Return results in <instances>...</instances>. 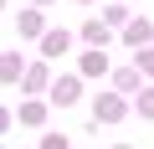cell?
<instances>
[{"instance_id":"3","label":"cell","mask_w":154,"mask_h":149,"mask_svg":"<svg viewBox=\"0 0 154 149\" xmlns=\"http://www.w3.org/2000/svg\"><path fill=\"white\" fill-rule=\"evenodd\" d=\"M67 51H72L67 31H41V57H67Z\"/></svg>"},{"instance_id":"16","label":"cell","mask_w":154,"mask_h":149,"mask_svg":"<svg viewBox=\"0 0 154 149\" xmlns=\"http://www.w3.org/2000/svg\"><path fill=\"white\" fill-rule=\"evenodd\" d=\"M5 129H11V113H5V108H0V134H5Z\"/></svg>"},{"instance_id":"14","label":"cell","mask_w":154,"mask_h":149,"mask_svg":"<svg viewBox=\"0 0 154 149\" xmlns=\"http://www.w3.org/2000/svg\"><path fill=\"white\" fill-rule=\"evenodd\" d=\"M134 108H139V113H144V118H154V88H144V93H139V103H134Z\"/></svg>"},{"instance_id":"1","label":"cell","mask_w":154,"mask_h":149,"mask_svg":"<svg viewBox=\"0 0 154 149\" xmlns=\"http://www.w3.org/2000/svg\"><path fill=\"white\" fill-rule=\"evenodd\" d=\"M123 113H128V108H123L118 93H98V98H93V118H98V123H118Z\"/></svg>"},{"instance_id":"2","label":"cell","mask_w":154,"mask_h":149,"mask_svg":"<svg viewBox=\"0 0 154 149\" xmlns=\"http://www.w3.org/2000/svg\"><path fill=\"white\" fill-rule=\"evenodd\" d=\"M77 98H82V77H57V82H51V103L67 108V103H77Z\"/></svg>"},{"instance_id":"18","label":"cell","mask_w":154,"mask_h":149,"mask_svg":"<svg viewBox=\"0 0 154 149\" xmlns=\"http://www.w3.org/2000/svg\"><path fill=\"white\" fill-rule=\"evenodd\" d=\"M118 149H128V144H118Z\"/></svg>"},{"instance_id":"15","label":"cell","mask_w":154,"mask_h":149,"mask_svg":"<svg viewBox=\"0 0 154 149\" xmlns=\"http://www.w3.org/2000/svg\"><path fill=\"white\" fill-rule=\"evenodd\" d=\"M67 144H72L67 134H46V139H41V149H67Z\"/></svg>"},{"instance_id":"19","label":"cell","mask_w":154,"mask_h":149,"mask_svg":"<svg viewBox=\"0 0 154 149\" xmlns=\"http://www.w3.org/2000/svg\"><path fill=\"white\" fill-rule=\"evenodd\" d=\"M0 5H5V0H0Z\"/></svg>"},{"instance_id":"10","label":"cell","mask_w":154,"mask_h":149,"mask_svg":"<svg viewBox=\"0 0 154 149\" xmlns=\"http://www.w3.org/2000/svg\"><path fill=\"white\" fill-rule=\"evenodd\" d=\"M21 123L26 129H41L46 123V103H21Z\"/></svg>"},{"instance_id":"21","label":"cell","mask_w":154,"mask_h":149,"mask_svg":"<svg viewBox=\"0 0 154 149\" xmlns=\"http://www.w3.org/2000/svg\"><path fill=\"white\" fill-rule=\"evenodd\" d=\"M149 26H154V21H149Z\"/></svg>"},{"instance_id":"9","label":"cell","mask_w":154,"mask_h":149,"mask_svg":"<svg viewBox=\"0 0 154 149\" xmlns=\"http://www.w3.org/2000/svg\"><path fill=\"white\" fill-rule=\"evenodd\" d=\"M21 82H26L31 93H41V88H46V62H31V67L21 72Z\"/></svg>"},{"instance_id":"13","label":"cell","mask_w":154,"mask_h":149,"mask_svg":"<svg viewBox=\"0 0 154 149\" xmlns=\"http://www.w3.org/2000/svg\"><path fill=\"white\" fill-rule=\"evenodd\" d=\"M134 72H139V77H144V72H154V51H149V46L134 57Z\"/></svg>"},{"instance_id":"12","label":"cell","mask_w":154,"mask_h":149,"mask_svg":"<svg viewBox=\"0 0 154 149\" xmlns=\"http://www.w3.org/2000/svg\"><path fill=\"white\" fill-rule=\"evenodd\" d=\"M123 21H128V11H123V5H118V0H113V5H108V11H103V26H108V31H113V26H123Z\"/></svg>"},{"instance_id":"11","label":"cell","mask_w":154,"mask_h":149,"mask_svg":"<svg viewBox=\"0 0 154 149\" xmlns=\"http://www.w3.org/2000/svg\"><path fill=\"white\" fill-rule=\"evenodd\" d=\"M128 88H139V72H134V67L113 72V93H128Z\"/></svg>"},{"instance_id":"6","label":"cell","mask_w":154,"mask_h":149,"mask_svg":"<svg viewBox=\"0 0 154 149\" xmlns=\"http://www.w3.org/2000/svg\"><path fill=\"white\" fill-rule=\"evenodd\" d=\"M82 36H88V46H93V51H108V41H113V31H108L103 21H88V26H82Z\"/></svg>"},{"instance_id":"7","label":"cell","mask_w":154,"mask_h":149,"mask_svg":"<svg viewBox=\"0 0 154 149\" xmlns=\"http://www.w3.org/2000/svg\"><path fill=\"white\" fill-rule=\"evenodd\" d=\"M16 31H21V36H41V31H46V26H41V11H36V5L21 11V16H16Z\"/></svg>"},{"instance_id":"5","label":"cell","mask_w":154,"mask_h":149,"mask_svg":"<svg viewBox=\"0 0 154 149\" xmlns=\"http://www.w3.org/2000/svg\"><path fill=\"white\" fill-rule=\"evenodd\" d=\"M149 36H154V26H149V21H128V26H123V41H128L134 51H144V46H149Z\"/></svg>"},{"instance_id":"8","label":"cell","mask_w":154,"mask_h":149,"mask_svg":"<svg viewBox=\"0 0 154 149\" xmlns=\"http://www.w3.org/2000/svg\"><path fill=\"white\" fill-rule=\"evenodd\" d=\"M21 72H26L21 51H11V57H0V82H21Z\"/></svg>"},{"instance_id":"4","label":"cell","mask_w":154,"mask_h":149,"mask_svg":"<svg viewBox=\"0 0 154 149\" xmlns=\"http://www.w3.org/2000/svg\"><path fill=\"white\" fill-rule=\"evenodd\" d=\"M77 72H82V77H103L108 72V51H82L77 57Z\"/></svg>"},{"instance_id":"17","label":"cell","mask_w":154,"mask_h":149,"mask_svg":"<svg viewBox=\"0 0 154 149\" xmlns=\"http://www.w3.org/2000/svg\"><path fill=\"white\" fill-rule=\"evenodd\" d=\"M36 5H51V0H36Z\"/></svg>"},{"instance_id":"20","label":"cell","mask_w":154,"mask_h":149,"mask_svg":"<svg viewBox=\"0 0 154 149\" xmlns=\"http://www.w3.org/2000/svg\"><path fill=\"white\" fill-rule=\"evenodd\" d=\"M82 5H88V0H82Z\"/></svg>"}]
</instances>
